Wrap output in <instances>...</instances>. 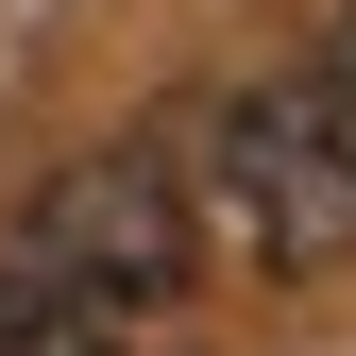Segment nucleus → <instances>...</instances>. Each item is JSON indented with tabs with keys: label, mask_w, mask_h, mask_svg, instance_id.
<instances>
[{
	"label": "nucleus",
	"mask_w": 356,
	"mask_h": 356,
	"mask_svg": "<svg viewBox=\"0 0 356 356\" xmlns=\"http://www.w3.org/2000/svg\"><path fill=\"white\" fill-rule=\"evenodd\" d=\"M323 68H339V102H323V119L356 136V0H339V51H323Z\"/></svg>",
	"instance_id": "nucleus-4"
},
{
	"label": "nucleus",
	"mask_w": 356,
	"mask_h": 356,
	"mask_svg": "<svg viewBox=\"0 0 356 356\" xmlns=\"http://www.w3.org/2000/svg\"><path fill=\"white\" fill-rule=\"evenodd\" d=\"M170 187H187L204 254H254V272H289V289L356 272V136L305 85H220V102H187Z\"/></svg>",
	"instance_id": "nucleus-1"
},
{
	"label": "nucleus",
	"mask_w": 356,
	"mask_h": 356,
	"mask_svg": "<svg viewBox=\"0 0 356 356\" xmlns=\"http://www.w3.org/2000/svg\"><path fill=\"white\" fill-rule=\"evenodd\" d=\"M0 272H17V289H51V305H102V323H153V305H187V289H204V238H187V187H170V153H153V136L68 153L51 187L17 204Z\"/></svg>",
	"instance_id": "nucleus-2"
},
{
	"label": "nucleus",
	"mask_w": 356,
	"mask_h": 356,
	"mask_svg": "<svg viewBox=\"0 0 356 356\" xmlns=\"http://www.w3.org/2000/svg\"><path fill=\"white\" fill-rule=\"evenodd\" d=\"M0 356H136V323H102V305H51L0 272Z\"/></svg>",
	"instance_id": "nucleus-3"
}]
</instances>
